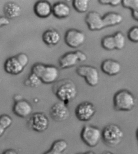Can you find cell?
I'll return each mask as SVG.
<instances>
[{
  "instance_id": "1",
  "label": "cell",
  "mask_w": 138,
  "mask_h": 154,
  "mask_svg": "<svg viewBox=\"0 0 138 154\" xmlns=\"http://www.w3.org/2000/svg\"><path fill=\"white\" fill-rule=\"evenodd\" d=\"M52 92L59 100L68 105L74 100L78 94V89L75 83L70 79L58 80L53 84Z\"/></svg>"
},
{
  "instance_id": "2",
  "label": "cell",
  "mask_w": 138,
  "mask_h": 154,
  "mask_svg": "<svg viewBox=\"0 0 138 154\" xmlns=\"http://www.w3.org/2000/svg\"><path fill=\"white\" fill-rule=\"evenodd\" d=\"M113 107L117 111L128 112L135 107L136 100L134 94L126 89L120 90L114 95Z\"/></svg>"
},
{
  "instance_id": "3",
  "label": "cell",
  "mask_w": 138,
  "mask_h": 154,
  "mask_svg": "<svg viewBox=\"0 0 138 154\" xmlns=\"http://www.w3.org/2000/svg\"><path fill=\"white\" fill-rule=\"evenodd\" d=\"M124 136L123 130L117 124H108L102 130V140L106 145L110 147H115L119 145Z\"/></svg>"
},
{
  "instance_id": "4",
  "label": "cell",
  "mask_w": 138,
  "mask_h": 154,
  "mask_svg": "<svg viewBox=\"0 0 138 154\" xmlns=\"http://www.w3.org/2000/svg\"><path fill=\"white\" fill-rule=\"evenodd\" d=\"M80 137L86 145L90 147H95L102 140V131L94 125H86L82 129Z\"/></svg>"
},
{
  "instance_id": "5",
  "label": "cell",
  "mask_w": 138,
  "mask_h": 154,
  "mask_svg": "<svg viewBox=\"0 0 138 154\" xmlns=\"http://www.w3.org/2000/svg\"><path fill=\"white\" fill-rule=\"evenodd\" d=\"M76 72L78 76L84 78L89 86L94 87L98 85L99 73L96 67L89 65H81L77 67Z\"/></svg>"
},
{
  "instance_id": "6",
  "label": "cell",
  "mask_w": 138,
  "mask_h": 154,
  "mask_svg": "<svg viewBox=\"0 0 138 154\" xmlns=\"http://www.w3.org/2000/svg\"><path fill=\"white\" fill-rule=\"evenodd\" d=\"M49 121L45 114L36 112L31 116L28 121L29 128L33 131L39 133L43 132L48 129Z\"/></svg>"
},
{
  "instance_id": "7",
  "label": "cell",
  "mask_w": 138,
  "mask_h": 154,
  "mask_svg": "<svg viewBox=\"0 0 138 154\" xmlns=\"http://www.w3.org/2000/svg\"><path fill=\"white\" fill-rule=\"evenodd\" d=\"M96 109L93 103L84 101L78 104L75 109L77 119L81 122H86L91 120L96 114Z\"/></svg>"
},
{
  "instance_id": "8",
  "label": "cell",
  "mask_w": 138,
  "mask_h": 154,
  "mask_svg": "<svg viewBox=\"0 0 138 154\" xmlns=\"http://www.w3.org/2000/svg\"><path fill=\"white\" fill-rule=\"evenodd\" d=\"M86 37L85 34L78 29H70L64 35V41L67 45L71 48H77L84 43Z\"/></svg>"
},
{
  "instance_id": "9",
  "label": "cell",
  "mask_w": 138,
  "mask_h": 154,
  "mask_svg": "<svg viewBox=\"0 0 138 154\" xmlns=\"http://www.w3.org/2000/svg\"><path fill=\"white\" fill-rule=\"evenodd\" d=\"M49 115L55 121L61 122L70 118L71 111L67 105L62 102H58L51 107Z\"/></svg>"
},
{
  "instance_id": "10",
  "label": "cell",
  "mask_w": 138,
  "mask_h": 154,
  "mask_svg": "<svg viewBox=\"0 0 138 154\" xmlns=\"http://www.w3.org/2000/svg\"><path fill=\"white\" fill-rule=\"evenodd\" d=\"M85 22L89 30L97 31L105 28L103 17L96 11H90L87 14L85 17Z\"/></svg>"
},
{
  "instance_id": "11",
  "label": "cell",
  "mask_w": 138,
  "mask_h": 154,
  "mask_svg": "<svg viewBox=\"0 0 138 154\" xmlns=\"http://www.w3.org/2000/svg\"><path fill=\"white\" fill-rule=\"evenodd\" d=\"M59 75V69L53 65H46L40 77L42 83L49 85L58 81Z\"/></svg>"
},
{
  "instance_id": "12",
  "label": "cell",
  "mask_w": 138,
  "mask_h": 154,
  "mask_svg": "<svg viewBox=\"0 0 138 154\" xmlns=\"http://www.w3.org/2000/svg\"><path fill=\"white\" fill-rule=\"evenodd\" d=\"M13 111L18 117L26 118L31 115L33 111V106L27 100L21 99L15 102L13 106Z\"/></svg>"
},
{
  "instance_id": "13",
  "label": "cell",
  "mask_w": 138,
  "mask_h": 154,
  "mask_svg": "<svg viewBox=\"0 0 138 154\" xmlns=\"http://www.w3.org/2000/svg\"><path fill=\"white\" fill-rule=\"evenodd\" d=\"M101 69L105 74L112 76L120 73L122 69V66L118 61L109 59L102 62L101 65Z\"/></svg>"
},
{
  "instance_id": "14",
  "label": "cell",
  "mask_w": 138,
  "mask_h": 154,
  "mask_svg": "<svg viewBox=\"0 0 138 154\" xmlns=\"http://www.w3.org/2000/svg\"><path fill=\"white\" fill-rule=\"evenodd\" d=\"M4 67L6 72L12 75L20 74L25 68L15 55L10 57L6 60Z\"/></svg>"
},
{
  "instance_id": "15",
  "label": "cell",
  "mask_w": 138,
  "mask_h": 154,
  "mask_svg": "<svg viewBox=\"0 0 138 154\" xmlns=\"http://www.w3.org/2000/svg\"><path fill=\"white\" fill-rule=\"evenodd\" d=\"M52 6L48 1H38L34 5V14L40 18H46L52 14Z\"/></svg>"
},
{
  "instance_id": "16",
  "label": "cell",
  "mask_w": 138,
  "mask_h": 154,
  "mask_svg": "<svg viewBox=\"0 0 138 154\" xmlns=\"http://www.w3.org/2000/svg\"><path fill=\"white\" fill-rule=\"evenodd\" d=\"M79 63L75 52L65 53L59 58L58 64L62 69H67L74 67Z\"/></svg>"
},
{
  "instance_id": "17",
  "label": "cell",
  "mask_w": 138,
  "mask_h": 154,
  "mask_svg": "<svg viewBox=\"0 0 138 154\" xmlns=\"http://www.w3.org/2000/svg\"><path fill=\"white\" fill-rule=\"evenodd\" d=\"M42 38L43 42L47 45L54 46L60 42L61 36L58 31L52 28L45 30L43 33Z\"/></svg>"
},
{
  "instance_id": "18",
  "label": "cell",
  "mask_w": 138,
  "mask_h": 154,
  "mask_svg": "<svg viewBox=\"0 0 138 154\" xmlns=\"http://www.w3.org/2000/svg\"><path fill=\"white\" fill-rule=\"evenodd\" d=\"M71 12V7L65 2H57L52 6V14L57 18H66L70 16Z\"/></svg>"
},
{
  "instance_id": "19",
  "label": "cell",
  "mask_w": 138,
  "mask_h": 154,
  "mask_svg": "<svg viewBox=\"0 0 138 154\" xmlns=\"http://www.w3.org/2000/svg\"><path fill=\"white\" fill-rule=\"evenodd\" d=\"M102 17L105 28L118 25L123 20L122 15L115 12L107 13Z\"/></svg>"
},
{
  "instance_id": "20",
  "label": "cell",
  "mask_w": 138,
  "mask_h": 154,
  "mask_svg": "<svg viewBox=\"0 0 138 154\" xmlns=\"http://www.w3.org/2000/svg\"><path fill=\"white\" fill-rule=\"evenodd\" d=\"M3 11L6 17L8 19H13L20 16L21 8L17 3L10 2L5 5Z\"/></svg>"
},
{
  "instance_id": "21",
  "label": "cell",
  "mask_w": 138,
  "mask_h": 154,
  "mask_svg": "<svg viewBox=\"0 0 138 154\" xmlns=\"http://www.w3.org/2000/svg\"><path fill=\"white\" fill-rule=\"evenodd\" d=\"M102 48L108 51L116 49V45L113 35H107L103 37L101 41Z\"/></svg>"
},
{
  "instance_id": "22",
  "label": "cell",
  "mask_w": 138,
  "mask_h": 154,
  "mask_svg": "<svg viewBox=\"0 0 138 154\" xmlns=\"http://www.w3.org/2000/svg\"><path fill=\"white\" fill-rule=\"evenodd\" d=\"M89 0H74L72 5L75 10L79 13L86 12L89 7Z\"/></svg>"
},
{
  "instance_id": "23",
  "label": "cell",
  "mask_w": 138,
  "mask_h": 154,
  "mask_svg": "<svg viewBox=\"0 0 138 154\" xmlns=\"http://www.w3.org/2000/svg\"><path fill=\"white\" fill-rule=\"evenodd\" d=\"M113 36L116 45V49L118 50L123 49L125 46L126 41L124 34L122 32L118 31L114 33Z\"/></svg>"
},
{
  "instance_id": "24",
  "label": "cell",
  "mask_w": 138,
  "mask_h": 154,
  "mask_svg": "<svg viewBox=\"0 0 138 154\" xmlns=\"http://www.w3.org/2000/svg\"><path fill=\"white\" fill-rule=\"evenodd\" d=\"M68 146V144L66 140L64 139H59L55 141L52 143L51 149L62 154L67 150Z\"/></svg>"
},
{
  "instance_id": "25",
  "label": "cell",
  "mask_w": 138,
  "mask_h": 154,
  "mask_svg": "<svg viewBox=\"0 0 138 154\" xmlns=\"http://www.w3.org/2000/svg\"><path fill=\"white\" fill-rule=\"evenodd\" d=\"M42 83L40 78L33 73H31L24 81V85L27 87H38Z\"/></svg>"
},
{
  "instance_id": "26",
  "label": "cell",
  "mask_w": 138,
  "mask_h": 154,
  "mask_svg": "<svg viewBox=\"0 0 138 154\" xmlns=\"http://www.w3.org/2000/svg\"><path fill=\"white\" fill-rule=\"evenodd\" d=\"M127 37L131 42L134 43L138 42V26L132 27L128 31Z\"/></svg>"
},
{
  "instance_id": "27",
  "label": "cell",
  "mask_w": 138,
  "mask_h": 154,
  "mask_svg": "<svg viewBox=\"0 0 138 154\" xmlns=\"http://www.w3.org/2000/svg\"><path fill=\"white\" fill-rule=\"evenodd\" d=\"M121 4L123 8L132 11L138 8V0H124Z\"/></svg>"
},
{
  "instance_id": "28",
  "label": "cell",
  "mask_w": 138,
  "mask_h": 154,
  "mask_svg": "<svg viewBox=\"0 0 138 154\" xmlns=\"http://www.w3.org/2000/svg\"><path fill=\"white\" fill-rule=\"evenodd\" d=\"M12 123V119L9 115L3 114L0 116V125L4 128H8Z\"/></svg>"
},
{
  "instance_id": "29",
  "label": "cell",
  "mask_w": 138,
  "mask_h": 154,
  "mask_svg": "<svg viewBox=\"0 0 138 154\" xmlns=\"http://www.w3.org/2000/svg\"><path fill=\"white\" fill-rule=\"evenodd\" d=\"M46 65L38 63L34 64L32 67L31 73L37 76L39 78L45 69Z\"/></svg>"
},
{
  "instance_id": "30",
  "label": "cell",
  "mask_w": 138,
  "mask_h": 154,
  "mask_svg": "<svg viewBox=\"0 0 138 154\" xmlns=\"http://www.w3.org/2000/svg\"><path fill=\"white\" fill-rule=\"evenodd\" d=\"M15 56L24 67H25L28 65L29 61V58L27 54L21 53H19Z\"/></svg>"
},
{
  "instance_id": "31",
  "label": "cell",
  "mask_w": 138,
  "mask_h": 154,
  "mask_svg": "<svg viewBox=\"0 0 138 154\" xmlns=\"http://www.w3.org/2000/svg\"><path fill=\"white\" fill-rule=\"evenodd\" d=\"M79 62H84L87 60V56L84 52L80 50L75 51Z\"/></svg>"
},
{
  "instance_id": "32",
  "label": "cell",
  "mask_w": 138,
  "mask_h": 154,
  "mask_svg": "<svg viewBox=\"0 0 138 154\" xmlns=\"http://www.w3.org/2000/svg\"><path fill=\"white\" fill-rule=\"evenodd\" d=\"M10 24L9 19L5 17L0 16V28L3 26H8Z\"/></svg>"
},
{
  "instance_id": "33",
  "label": "cell",
  "mask_w": 138,
  "mask_h": 154,
  "mask_svg": "<svg viewBox=\"0 0 138 154\" xmlns=\"http://www.w3.org/2000/svg\"><path fill=\"white\" fill-rule=\"evenodd\" d=\"M122 2L121 0H110L109 5L113 7H117L122 4Z\"/></svg>"
},
{
  "instance_id": "34",
  "label": "cell",
  "mask_w": 138,
  "mask_h": 154,
  "mask_svg": "<svg viewBox=\"0 0 138 154\" xmlns=\"http://www.w3.org/2000/svg\"><path fill=\"white\" fill-rule=\"evenodd\" d=\"M131 15L134 20L138 22V8L131 11Z\"/></svg>"
},
{
  "instance_id": "35",
  "label": "cell",
  "mask_w": 138,
  "mask_h": 154,
  "mask_svg": "<svg viewBox=\"0 0 138 154\" xmlns=\"http://www.w3.org/2000/svg\"><path fill=\"white\" fill-rule=\"evenodd\" d=\"M3 154H18L17 152L14 149H7L3 152Z\"/></svg>"
},
{
  "instance_id": "36",
  "label": "cell",
  "mask_w": 138,
  "mask_h": 154,
  "mask_svg": "<svg viewBox=\"0 0 138 154\" xmlns=\"http://www.w3.org/2000/svg\"><path fill=\"white\" fill-rule=\"evenodd\" d=\"M43 154H61L60 153L58 152L53 150V149H50L49 150H47V151L45 152Z\"/></svg>"
},
{
  "instance_id": "37",
  "label": "cell",
  "mask_w": 138,
  "mask_h": 154,
  "mask_svg": "<svg viewBox=\"0 0 138 154\" xmlns=\"http://www.w3.org/2000/svg\"><path fill=\"white\" fill-rule=\"evenodd\" d=\"M110 0H99L98 1L99 4L102 5H109Z\"/></svg>"
},
{
  "instance_id": "38",
  "label": "cell",
  "mask_w": 138,
  "mask_h": 154,
  "mask_svg": "<svg viewBox=\"0 0 138 154\" xmlns=\"http://www.w3.org/2000/svg\"><path fill=\"white\" fill-rule=\"evenodd\" d=\"M6 129L4 128L2 125H0V137H2L4 134Z\"/></svg>"
},
{
  "instance_id": "39",
  "label": "cell",
  "mask_w": 138,
  "mask_h": 154,
  "mask_svg": "<svg viewBox=\"0 0 138 154\" xmlns=\"http://www.w3.org/2000/svg\"><path fill=\"white\" fill-rule=\"evenodd\" d=\"M76 154H96L93 151L90 150L84 152H78Z\"/></svg>"
},
{
  "instance_id": "40",
  "label": "cell",
  "mask_w": 138,
  "mask_h": 154,
  "mask_svg": "<svg viewBox=\"0 0 138 154\" xmlns=\"http://www.w3.org/2000/svg\"><path fill=\"white\" fill-rule=\"evenodd\" d=\"M102 154H116L110 151H105Z\"/></svg>"
},
{
  "instance_id": "41",
  "label": "cell",
  "mask_w": 138,
  "mask_h": 154,
  "mask_svg": "<svg viewBox=\"0 0 138 154\" xmlns=\"http://www.w3.org/2000/svg\"><path fill=\"white\" fill-rule=\"evenodd\" d=\"M136 138L137 140L138 143V128L137 129L136 132Z\"/></svg>"
},
{
  "instance_id": "42",
  "label": "cell",
  "mask_w": 138,
  "mask_h": 154,
  "mask_svg": "<svg viewBox=\"0 0 138 154\" xmlns=\"http://www.w3.org/2000/svg\"></svg>"
}]
</instances>
